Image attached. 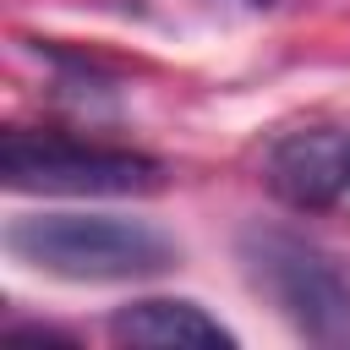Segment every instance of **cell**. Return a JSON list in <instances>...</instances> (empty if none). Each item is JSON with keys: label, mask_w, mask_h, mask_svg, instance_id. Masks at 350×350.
I'll return each instance as SVG.
<instances>
[{"label": "cell", "mask_w": 350, "mask_h": 350, "mask_svg": "<svg viewBox=\"0 0 350 350\" xmlns=\"http://www.w3.org/2000/svg\"><path fill=\"white\" fill-rule=\"evenodd\" d=\"M5 252L77 284L153 279L175 262V241L164 230L115 213H22L5 224Z\"/></svg>", "instance_id": "1"}, {"label": "cell", "mask_w": 350, "mask_h": 350, "mask_svg": "<svg viewBox=\"0 0 350 350\" xmlns=\"http://www.w3.org/2000/svg\"><path fill=\"white\" fill-rule=\"evenodd\" d=\"M246 279L306 334L312 345H350V279L339 257L295 230L252 224L241 230Z\"/></svg>", "instance_id": "2"}, {"label": "cell", "mask_w": 350, "mask_h": 350, "mask_svg": "<svg viewBox=\"0 0 350 350\" xmlns=\"http://www.w3.org/2000/svg\"><path fill=\"white\" fill-rule=\"evenodd\" d=\"M0 175L11 191H60V197H142L164 186V164L153 153L22 126L0 137Z\"/></svg>", "instance_id": "3"}, {"label": "cell", "mask_w": 350, "mask_h": 350, "mask_svg": "<svg viewBox=\"0 0 350 350\" xmlns=\"http://www.w3.org/2000/svg\"><path fill=\"white\" fill-rule=\"evenodd\" d=\"M268 191L295 213H323L350 191V126L284 131L262 159Z\"/></svg>", "instance_id": "4"}, {"label": "cell", "mask_w": 350, "mask_h": 350, "mask_svg": "<svg viewBox=\"0 0 350 350\" xmlns=\"http://www.w3.org/2000/svg\"><path fill=\"white\" fill-rule=\"evenodd\" d=\"M109 339L153 345V350H230L235 345V334L219 317H208L197 301H170V295H148V301L115 306Z\"/></svg>", "instance_id": "5"}, {"label": "cell", "mask_w": 350, "mask_h": 350, "mask_svg": "<svg viewBox=\"0 0 350 350\" xmlns=\"http://www.w3.org/2000/svg\"><path fill=\"white\" fill-rule=\"evenodd\" d=\"M246 5H273V0H246Z\"/></svg>", "instance_id": "6"}]
</instances>
